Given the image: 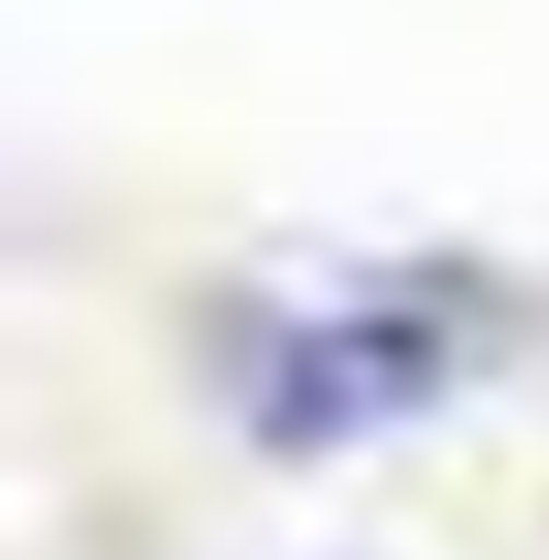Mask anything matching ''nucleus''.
Listing matches in <instances>:
<instances>
[{
  "instance_id": "f257e3e1",
  "label": "nucleus",
  "mask_w": 549,
  "mask_h": 560,
  "mask_svg": "<svg viewBox=\"0 0 549 560\" xmlns=\"http://www.w3.org/2000/svg\"><path fill=\"white\" fill-rule=\"evenodd\" d=\"M506 324L517 302L475 259H366V270L237 302L215 335V377L248 442L355 453L464 399L495 366Z\"/></svg>"
}]
</instances>
